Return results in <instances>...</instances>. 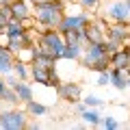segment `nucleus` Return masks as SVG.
<instances>
[{"instance_id": "1", "label": "nucleus", "mask_w": 130, "mask_h": 130, "mask_svg": "<svg viewBox=\"0 0 130 130\" xmlns=\"http://www.w3.org/2000/svg\"><path fill=\"white\" fill-rule=\"evenodd\" d=\"M65 5H67V0H41V2L32 5V15L41 26L59 28L61 20L65 15Z\"/></svg>"}, {"instance_id": "2", "label": "nucleus", "mask_w": 130, "mask_h": 130, "mask_svg": "<svg viewBox=\"0 0 130 130\" xmlns=\"http://www.w3.org/2000/svg\"><path fill=\"white\" fill-rule=\"evenodd\" d=\"M106 41V39H104ZM104 41H98V43H87L85 46V52L80 56V65L87 67L91 72H106L111 70V59H108V52H106V46Z\"/></svg>"}, {"instance_id": "3", "label": "nucleus", "mask_w": 130, "mask_h": 130, "mask_svg": "<svg viewBox=\"0 0 130 130\" xmlns=\"http://www.w3.org/2000/svg\"><path fill=\"white\" fill-rule=\"evenodd\" d=\"M37 50L39 52H48V54H54L56 59L63 56L65 50V37L59 28H46L43 32L37 35Z\"/></svg>"}, {"instance_id": "4", "label": "nucleus", "mask_w": 130, "mask_h": 130, "mask_svg": "<svg viewBox=\"0 0 130 130\" xmlns=\"http://www.w3.org/2000/svg\"><path fill=\"white\" fill-rule=\"evenodd\" d=\"M28 113L20 108H5L0 111V130H22L28 126Z\"/></svg>"}, {"instance_id": "5", "label": "nucleus", "mask_w": 130, "mask_h": 130, "mask_svg": "<svg viewBox=\"0 0 130 130\" xmlns=\"http://www.w3.org/2000/svg\"><path fill=\"white\" fill-rule=\"evenodd\" d=\"M56 95L61 98V100H65V102L70 104H76L83 100V87H80L78 83H74V80H61L59 85H56Z\"/></svg>"}, {"instance_id": "6", "label": "nucleus", "mask_w": 130, "mask_h": 130, "mask_svg": "<svg viewBox=\"0 0 130 130\" xmlns=\"http://www.w3.org/2000/svg\"><path fill=\"white\" fill-rule=\"evenodd\" d=\"M91 20H93V18L87 13V11H83V13H65L63 20H61V24H59V30H61V32L80 30V28H85Z\"/></svg>"}, {"instance_id": "7", "label": "nucleus", "mask_w": 130, "mask_h": 130, "mask_svg": "<svg viewBox=\"0 0 130 130\" xmlns=\"http://www.w3.org/2000/svg\"><path fill=\"white\" fill-rule=\"evenodd\" d=\"M106 39L119 43V46H126L130 39V22H111L106 28Z\"/></svg>"}, {"instance_id": "8", "label": "nucleus", "mask_w": 130, "mask_h": 130, "mask_svg": "<svg viewBox=\"0 0 130 130\" xmlns=\"http://www.w3.org/2000/svg\"><path fill=\"white\" fill-rule=\"evenodd\" d=\"M106 20H91L87 26L83 28L85 30V37H87V43H98V41H104L106 39Z\"/></svg>"}, {"instance_id": "9", "label": "nucleus", "mask_w": 130, "mask_h": 130, "mask_svg": "<svg viewBox=\"0 0 130 130\" xmlns=\"http://www.w3.org/2000/svg\"><path fill=\"white\" fill-rule=\"evenodd\" d=\"M106 18L111 22H128L130 13H128V7H126V0H113L106 7Z\"/></svg>"}, {"instance_id": "10", "label": "nucleus", "mask_w": 130, "mask_h": 130, "mask_svg": "<svg viewBox=\"0 0 130 130\" xmlns=\"http://www.w3.org/2000/svg\"><path fill=\"white\" fill-rule=\"evenodd\" d=\"M54 70V67H52ZM52 70L43 67L39 63H30V80L41 85V87H50V78H52Z\"/></svg>"}, {"instance_id": "11", "label": "nucleus", "mask_w": 130, "mask_h": 130, "mask_svg": "<svg viewBox=\"0 0 130 130\" xmlns=\"http://www.w3.org/2000/svg\"><path fill=\"white\" fill-rule=\"evenodd\" d=\"M111 67H119V70H128L130 65V46L126 43V46H121L117 52H113L111 56Z\"/></svg>"}, {"instance_id": "12", "label": "nucleus", "mask_w": 130, "mask_h": 130, "mask_svg": "<svg viewBox=\"0 0 130 130\" xmlns=\"http://www.w3.org/2000/svg\"><path fill=\"white\" fill-rule=\"evenodd\" d=\"M111 85L119 91H124L128 87V76H130V70H119V67H111Z\"/></svg>"}, {"instance_id": "13", "label": "nucleus", "mask_w": 130, "mask_h": 130, "mask_svg": "<svg viewBox=\"0 0 130 130\" xmlns=\"http://www.w3.org/2000/svg\"><path fill=\"white\" fill-rule=\"evenodd\" d=\"M13 63H15V54L9 48H0V74H11L13 72Z\"/></svg>"}, {"instance_id": "14", "label": "nucleus", "mask_w": 130, "mask_h": 130, "mask_svg": "<svg viewBox=\"0 0 130 130\" xmlns=\"http://www.w3.org/2000/svg\"><path fill=\"white\" fill-rule=\"evenodd\" d=\"M83 52H85V43H80V41L65 43V50H63V56H61V59H65V61H80Z\"/></svg>"}, {"instance_id": "15", "label": "nucleus", "mask_w": 130, "mask_h": 130, "mask_svg": "<svg viewBox=\"0 0 130 130\" xmlns=\"http://www.w3.org/2000/svg\"><path fill=\"white\" fill-rule=\"evenodd\" d=\"M11 13H13V18L15 20H26V18H30L32 15V7H28V2L26 0H15L13 5H11Z\"/></svg>"}, {"instance_id": "16", "label": "nucleus", "mask_w": 130, "mask_h": 130, "mask_svg": "<svg viewBox=\"0 0 130 130\" xmlns=\"http://www.w3.org/2000/svg\"><path fill=\"white\" fill-rule=\"evenodd\" d=\"M80 119H83L85 124H89V126H100L102 124V115H100V111H98L95 106H87L80 113Z\"/></svg>"}, {"instance_id": "17", "label": "nucleus", "mask_w": 130, "mask_h": 130, "mask_svg": "<svg viewBox=\"0 0 130 130\" xmlns=\"http://www.w3.org/2000/svg\"><path fill=\"white\" fill-rule=\"evenodd\" d=\"M24 106H26V113L30 117H43L48 113V106L46 104H41V102H37V100H35V98H32V100H28V102H24Z\"/></svg>"}, {"instance_id": "18", "label": "nucleus", "mask_w": 130, "mask_h": 130, "mask_svg": "<svg viewBox=\"0 0 130 130\" xmlns=\"http://www.w3.org/2000/svg\"><path fill=\"white\" fill-rule=\"evenodd\" d=\"M13 74L18 76L20 80H28V78H30V63H24V61L15 59V63H13Z\"/></svg>"}, {"instance_id": "19", "label": "nucleus", "mask_w": 130, "mask_h": 130, "mask_svg": "<svg viewBox=\"0 0 130 130\" xmlns=\"http://www.w3.org/2000/svg\"><path fill=\"white\" fill-rule=\"evenodd\" d=\"M15 91H18V95H20V100L22 102H28V100H32V87L26 83V80H20L18 85H15Z\"/></svg>"}, {"instance_id": "20", "label": "nucleus", "mask_w": 130, "mask_h": 130, "mask_svg": "<svg viewBox=\"0 0 130 130\" xmlns=\"http://www.w3.org/2000/svg\"><path fill=\"white\" fill-rule=\"evenodd\" d=\"M24 30H26V28H24V24L20 22V20H15V18L7 24V28H5V32L9 35V37H18V35H22Z\"/></svg>"}, {"instance_id": "21", "label": "nucleus", "mask_w": 130, "mask_h": 130, "mask_svg": "<svg viewBox=\"0 0 130 130\" xmlns=\"http://www.w3.org/2000/svg\"><path fill=\"white\" fill-rule=\"evenodd\" d=\"M0 100H5L7 104H11V106H15V104L22 102V100H20V95H18V91H15L13 87H7V89H5V93L0 95Z\"/></svg>"}, {"instance_id": "22", "label": "nucleus", "mask_w": 130, "mask_h": 130, "mask_svg": "<svg viewBox=\"0 0 130 130\" xmlns=\"http://www.w3.org/2000/svg\"><path fill=\"white\" fill-rule=\"evenodd\" d=\"M100 126H102V128H106V130H117L121 124H119L113 115H108V117H102V124H100Z\"/></svg>"}, {"instance_id": "23", "label": "nucleus", "mask_w": 130, "mask_h": 130, "mask_svg": "<svg viewBox=\"0 0 130 130\" xmlns=\"http://www.w3.org/2000/svg\"><path fill=\"white\" fill-rule=\"evenodd\" d=\"M83 102L85 104H87V106H95V108H100V106H102V100H100V98H98V95H85L83 98Z\"/></svg>"}, {"instance_id": "24", "label": "nucleus", "mask_w": 130, "mask_h": 130, "mask_svg": "<svg viewBox=\"0 0 130 130\" xmlns=\"http://www.w3.org/2000/svg\"><path fill=\"white\" fill-rule=\"evenodd\" d=\"M78 2L83 5L85 11H95L98 7H100V2H102V0H78Z\"/></svg>"}, {"instance_id": "25", "label": "nucleus", "mask_w": 130, "mask_h": 130, "mask_svg": "<svg viewBox=\"0 0 130 130\" xmlns=\"http://www.w3.org/2000/svg\"><path fill=\"white\" fill-rule=\"evenodd\" d=\"M98 85H100V87H106V85H111V72H100V74H98Z\"/></svg>"}, {"instance_id": "26", "label": "nucleus", "mask_w": 130, "mask_h": 130, "mask_svg": "<svg viewBox=\"0 0 130 130\" xmlns=\"http://www.w3.org/2000/svg\"><path fill=\"white\" fill-rule=\"evenodd\" d=\"M74 108H76V113H78V115H80V113H83L85 108H87V104H85L83 100H80V102H76V104H74Z\"/></svg>"}, {"instance_id": "27", "label": "nucleus", "mask_w": 130, "mask_h": 130, "mask_svg": "<svg viewBox=\"0 0 130 130\" xmlns=\"http://www.w3.org/2000/svg\"><path fill=\"white\" fill-rule=\"evenodd\" d=\"M5 89H7V80H5V76L0 74V95L5 93Z\"/></svg>"}, {"instance_id": "28", "label": "nucleus", "mask_w": 130, "mask_h": 130, "mask_svg": "<svg viewBox=\"0 0 130 130\" xmlns=\"http://www.w3.org/2000/svg\"><path fill=\"white\" fill-rule=\"evenodd\" d=\"M15 0H0V7H11Z\"/></svg>"}, {"instance_id": "29", "label": "nucleus", "mask_w": 130, "mask_h": 130, "mask_svg": "<svg viewBox=\"0 0 130 130\" xmlns=\"http://www.w3.org/2000/svg\"><path fill=\"white\" fill-rule=\"evenodd\" d=\"M26 128H32V130H37L39 128V121H28V126Z\"/></svg>"}, {"instance_id": "30", "label": "nucleus", "mask_w": 130, "mask_h": 130, "mask_svg": "<svg viewBox=\"0 0 130 130\" xmlns=\"http://www.w3.org/2000/svg\"><path fill=\"white\" fill-rule=\"evenodd\" d=\"M126 7H128V13H130V0H126Z\"/></svg>"}, {"instance_id": "31", "label": "nucleus", "mask_w": 130, "mask_h": 130, "mask_svg": "<svg viewBox=\"0 0 130 130\" xmlns=\"http://www.w3.org/2000/svg\"><path fill=\"white\" fill-rule=\"evenodd\" d=\"M30 2H32V5H35V2H41V0H30Z\"/></svg>"}, {"instance_id": "32", "label": "nucleus", "mask_w": 130, "mask_h": 130, "mask_svg": "<svg viewBox=\"0 0 130 130\" xmlns=\"http://www.w3.org/2000/svg\"><path fill=\"white\" fill-rule=\"evenodd\" d=\"M128 89H130V76H128Z\"/></svg>"}, {"instance_id": "33", "label": "nucleus", "mask_w": 130, "mask_h": 130, "mask_svg": "<svg viewBox=\"0 0 130 130\" xmlns=\"http://www.w3.org/2000/svg\"><path fill=\"white\" fill-rule=\"evenodd\" d=\"M128 70H130V65H128Z\"/></svg>"}, {"instance_id": "34", "label": "nucleus", "mask_w": 130, "mask_h": 130, "mask_svg": "<svg viewBox=\"0 0 130 130\" xmlns=\"http://www.w3.org/2000/svg\"><path fill=\"white\" fill-rule=\"evenodd\" d=\"M0 48H2V46H0Z\"/></svg>"}]
</instances>
